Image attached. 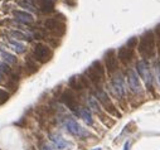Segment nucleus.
<instances>
[{
    "mask_svg": "<svg viewBox=\"0 0 160 150\" xmlns=\"http://www.w3.org/2000/svg\"><path fill=\"white\" fill-rule=\"evenodd\" d=\"M136 44H138V38H136V37H132V38H130V39L128 41V43H126V46H128L129 48H134Z\"/></svg>",
    "mask_w": 160,
    "mask_h": 150,
    "instance_id": "nucleus-25",
    "label": "nucleus"
},
{
    "mask_svg": "<svg viewBox=\"0 0 160 150\" xmlns=\"http://www.w3.org/2000/svg\"><path fill=\"white\" fill-rule=\"evenodd\" d=\"M42 150H54V149H52V148H49V146H43Z\"/></svg>",
    "mask_w": 160,
    "mask_h": 150,
    "instance_id": "nucleus-30",
    "label": "nucleus"
},
{
    "mask_svg": "<svg viewBox=\"0 0 160 150\" xmlns=\"http://www.w3.org/2000/svg\"><path fill=\"white\" fill-rule=\"evenodd\" d=\"M39 9L44 14H49L54 12V5H56V0H37Z\"/></svg>",
    "mask_w": 160,
    "mask_h": 150,
    "instance_id": "nucleus-15",
    "label": "nucleus"
},
{
    "mask_svg": "<svg viewBox=\"0 0 160 150\" xmlns=\"http://www.w3.org/2000/svg\"><path fill=\"white\" fill-rule=\"evenodd\" d=\"M155 48H156V43H155V34L152 30H148L144 33V35L141 37V39L139 42V52L140 54L148 59V58H152L155 56Z\"/></svg>",
    "mask_w": 160,
    "mask_h": 150,
    "instance_id": "nucleus-1",
    "label": "nucleus"
},
{
    "mask_svg": "<svg viewBox=\"0 0 160 150\" xmlns=\"http://www.w3.org/2000/svg\"><path fill=\"white\" fill-rule=\"evenodd\" d=\"M136 69H138V73L140 74V77L144 80L146 87L150 91H152V73H151V68L149 66V62L146 59L139 61L136 63Z\"/></svg>",
    "mask_w": 160,
    "mask_h": 150,
    "instance_id": "nucleus-4",
    "label": "nucleus"
},
{
    "mask_svg": "<svg viewBox=\"0 0 160 150\" xmlns=\"http://www.w3.org/2000/svg\"><path fill=\"white\" fill-rule=\"evenodd\" d=\"M27 71H28L29 74L37 72V71H38V66H37V63L33 62L32 59H28V61H27Z\"/></svg>",
    "mask_w": 160,
    "mask_h": 150,
    "instance_id": "nucleus-20",
    "label": "nucleus"
},
{
    "mask_svg": "<svg viewBox=\"0 0 160 150\" xmlns=\"http://www.w3.org/2000/svg\"><path fill=\"white\" fill-rule=\"evenodd\" d=\"M10 73V68L7 66V63H2L0 62V73Z\"/></svg>",
    "mask_w": 160,
    "mask_h": 150,
    "instance_id": "nucleus-26",
    "label": "nucleus"
},
{
    "mask_svg": "<svg viewBox=\"0 0 160 150\" xmlns=\"http://www.w3.org/2000/svg\"><path fill=\"white\" fill-rule=\"evenodd\" d=\"M95 97L97 98V101L103 106V108L108 112V114H111V115H113V116H116V118H120L121 116V114L117 111V108L115 107V105L111 102V100H110V97H108V95L103 91V90H96L95 91Z\"/></svg>",
    "mask_w": 160,
    "mask_h": 150,
    "instance_id": "nucleus-3",
    "label": "nucleus"
},
{
    "mask_svg": "<svg viewBox=\"0 0 160 150\" xmlns=\"http://www.w3.org/2000/svg\"><path fill=\"white\" fill-rule=\"evenodd\" d=\"M117 58L121 61L124 64L130 63L132 61V58H134V51H132V48H129L128 46L121 47V48L118 49V52H117Z\"/></svg>",
    "mask_w": 160,
    "mask_h": 150,
    "instance_id": "nucleus-14",
    "label": "nucleus"
},
{
    "mask_svg": "<svg viewBox=\"0 0 160 150\" xmlns=\"http://www.w3.org/2000/svg\"><path fill=\"white\" fill-rule=\"evenodd\" d=\"M9 46L18 53V54H22V53H24L25 51H27V48H25V46L24 44H22V43H19V42H17V41H9Z\"/></svg>",
    "mask_w": 160,
    "mask_h": 150,
    "instance_id": "nucleus-18",
    "label": "nucleus"
},
{
    "mask_svg": "<svg viewBox=\"0 0 160 150\" xmlns=\"http://www.w3.org/2000/svg\"><path fill=\"white\" fill-rule=\"evenodd\" d=\"M0 78H2V73H0Z\"/></svg>",
    "mask_w": 160,
    "mask_h": 150,
    "instance_id": "nucleus-32",
    "label": "nucleus"
},
{
    "mask_svg": "<svg viewBox=\"0 0 160 150\" xmlns=\"http://www.w3.org/2000/svg\"><path fill=\"white\" fill-rule=\"evenodd\" d=\"M154 72H155V78L160 86V61H156L154 63Z\"/></svg>",
    "mask_w": 160,
    "mask_h": 150,
    "instance_id": "nucleus-23",
    "label": "nucleus"
},
{
    "mask_svg": "<svg viewBox=\"0 0 160 150\" xmlns=\"http://www.w3.org/2000/svg\"><path fill=\"white\" fill-rule=\"evenodd\" d=\"M33 57L38 62L47 63L53 57V52H52V49L48 46L42 44V43H37L34 49H33Z\"/></svg>",
    "mask_w": 160,
    "mask_h": 150,
    "instance_id": "nucleus-5",
    "label": "nucleus"
},
{
    "mask_svg": "<svg viewBox=\"0 0 160 150\" xmlns=\"http://www.w3.org/2000/svg\"><path fill=\"white\" fill-rule=\"evenodd\" d=\"M128 83H129V87H130L132 93H135V95H141L142 93V87H141L140 80L138 77L136 72L132 71V69L128 71Z\"/></svg>",
    "mask_w": 160,
    "mask_h": 150,
    "instance_id": "nucleus-9",
    "label": "nucleus"
},
{
    "mask_svg": "<svg viewBox=\"0 0 160 150\" xmlns=\"http://www.w3.org/2000/svg\"><path fill=\"white\" fill-rule=\"evenodd\" d=\"M88 105H90V107L96 112V114H98L100 116L102 115V114H101L100 105H98V101H97V98H96V97H90V98H88Z\"/></svg>",
    "mask_w": 160,
    "mask_h": 150,
    "instance_id": "nucleus-19",
    "label": "nucleus"
},
{
    "mask_svg": "<svg viewBox=\"0 0 160 150\" xmlns=\"http://www.w3.org/2000/svg\"><path fill=\"white\" fill-rule=\"evenodd\" d=\"M0 56H2L7 62H9V63H15L17 62V58H15V56H13V54H10V53H8V52H3V51H0Z\"/></svg>",
    "mask_w": 160,
    "mask_h": 150,
    "instance_id": "nucleus-21",
    "label": "nucleus"
},
{
    "mask_svg": "<svg viewBox=\"0 0 160 150\" xmlns=\"http://www.w3.org/2000/svg\"><path fill=\"white\" fill-rule=\"evenodd\" d=\"M154 34H155V37H158V38L160 39V24L156 25V28H155V30H154Z\"/></svg>",
    "mask_w": 160,
    "mask_h": 150,
    "instance_id": "nucleus-28",
    "label": "nucleus"
},
{
    "mask_svg": "<svg viewBox=\"0 0 160 150\" xmlns=\"http://www.w3.org/2000/svg\"><path fill=\"white\" fill-rule=\"evenodd\" d=\"M9 97H10L9 92H7V91L3 90V88H0V105L5 103V102L9 100Z\"/></svg>",
    "mask_w": 160,
    "mask_h": 150,
    "instance_id": "nucleus-22",
    "label": "nucleus"
},
{
    "mask_svg": "<svg viewBox=\"0 0 160 150\" xmlns=\"http://www.w3.org/2000/svg\"><path fill=\"white\" fill-rule=\"evenodd\" d=\"M92 150H101V148H95V149H92Z\"/></svg>",
    "mask_w": 160,
    "mask_h": 150,
    "instance_id": "nucleus-31",
    "label": "nucleus"
},
{
    "mask_svg": "<svg viewBox=\"0 0 160 150\" xmlns=\"http://www.w3.org/2000/svg\"><path fill=\"white\" fill-rule=\"evenodd\" d=\"M61 101L68 107L71 108L72 111L74 112H78L79 107H78V101H77V97L74 95V92L72 90H66L62 95H61Z\"/></svg>",
    "mask_w": 160,
    "mask_h": 150,
    "instance_id": "nucleus-8",
    "label": "nucleus"
},
{
    "mask_svg": "<svg viewBox=\"0 0 160 150\" xmlns=\"http://www.w3.org/2000/svg\"><path fill=\"white\" fill-rule=\"evenodd\" d=\"M49 139H51V141L54 144V146H56L57 149H59V150H71L72 146H73L69 141H67L64 138H62V136L58 135V134H51V135H49Z\"/></svg>",
    "mask_w": 160,
    "mask_h": 150,
    "instance_id": "nucleus-12",
    "label": "nucleus"
},
{
    "mask_svg": "<svg viewBox=\"0 0 160 150\" xmlns=\"http://www.w3.org/2000/svg\"><path fill=\"white\" fill-rule=\"evenodd\" d=\"M77 114L82 118V120H83L87 125H92V124H93L92 115H91V112H90L87 108H85V107H79V110H78Z\"/></svg>",
    "mask_w": 160,
    "mask_h": 150,
    "instance_id": "nucleus-17",
    "label": "nucleus"
},
{
    "mask_svg": "<svg viewBox=\"0 0 160 150\" xmlns=\"http://www.w3.org/2000/svg\"><path fill=\"white\" fill-rule=\"evenodd\" d=\"M19 5H20V7H24V8H27V9L34 10V9H33V5H32V4H29V3H25V2H19Z\"/></svg>",
    "mask_w": 160,
    "mask_h": 150,
    "instance_id": "nucleus-27",
    "label": "nucleus"
},
{
    "mask_svg": "<svg viewBox=\"0 0 160 150\" xmlns=\"http://www.w3.org/2000/svg\"><path fill=\"white\" fill-rule=\"evenodd\" d=\"M44 27L52 32L53 34H56L57 37H62L64 33H66V24L58 19H54V18H51V19H47L44 22Z\"/></svg>",
    "mask_w": 160,
    "mask_h": 150,
    "instance_id": "nucleus-7",
    "label": "nucleus"
},
{
    "mask_svg": "<svg viewBox=\"0 0 160 150\" xmlns=\"http://www.w3.org/2000/svg\"><path fill=\"white\" fill-rule=\"evenodd\" d=\"M124 150H130V141H126L124 145Z\"/></svg>",
    "mask_w": 160,
    "mask_h": 150,
    "instance_id": "nucleus-29",
    "label": "nucleus"
},
{
    "mask_svg": "<svg viewBox=\"0 0 160 150\" xmlns=\"http://www.w3.org/2000/svg\"><path fill=\"white\" fill-rule=\"evenodd\" d=\"M10 35H13V37H15L17 39H27V35L24 34V33H22V32H17V30H12L10 32Z\"/></svg>",
    "mask_w": 160,
    "mask_h": 150,
    "instance_id": "nucleus-24",
    "label": "nucleus"
},
{
    "mask_svg": "<svg viewBox=\"0 0 160 150\" xmlns=\"http://www.w3.org/2000/svg\"><path fill=\"white\" fill-rule=\"evenodd\" d=\"M13 14H14V17H15L17 20H19V22H22V23H24V24H27V23L29 24V23L33 22V15L29 14V13H27V12L15 10V12H13Z\"/></svg>",
    "mask_w": 160,
    "mask_h": 150,
    "instance_id": "nucleus-16",
    "label": "nucleus"
},
{
    "mask_svg": "<svg viewBox=\"0 0 160 150\" xmlns=\"http://www.w3.org/2000/svg\"><path fill=\"white\" fill-rule=\"evenodd\" d=\"M105 67L107 69L108 73H113L117 71L118 68V63H117V57L113 49H110L105 53Z\"/></svg>",
    "mask_w": 160,
    "mask_h": 150,
    "instance_id": "nucleus-10",
    "label": "nucleus"
},
{
    "mask_svg": "<svg viewBox=\"0 0 160 150\" xmlns=\"http://www.w3.org/2000/svg\"><path fill=\"white\" fill-rule=\"evenodd\" d=\"M111 86H112V90L115 92V95L117 97H124L125 96V83H124V78L121 74H117L112 78V82H111Z\"/></svg>",
    "mask_w": 160,
    "mask_h": 150,
    "instance_id": "nucleus-11",
    "label": "nucleus"
},
{
    "mask_svg": "<svg viewBox=\"0 0 160 150\" xmlns=\"http://www.w3.org/2000/svg\"><path fill=\"white\" fill-rule=\"evenodd\" d=\"M69 87L76 90V91H81L88 86V81L83 76H73L69 78Z\"/></svg>",
    "mask_w": 160,
    "mask_h": 150,
    "instance_id": "nucleus-13",
    "label": "nucleus"
},
{
    "mask_svg": "<svg viewBox=\"0 0 160 150\" xmlns=\"http://www.w3.org/2000/svg\"><path fill=\"white\" fill-rule=\"evenodd\" d=\"M85 74L87 76L88 81L92 82L93 85H100L103 78H105V67L102 66V63L100 61H95L85 72Z\"/></svg>",
    "mask_w": 160,
    "mask_h": 150,
    "instance_id": "nucleus-2",
    "label": "nucleus"
},
{
    "mask_svg": "<svg viewBox=\"0 0 160 150\" xmlns=\"http://www.w3.org/2000/svg\"><path fill=\"white\" fill-rule=\"evenodd\" d=\"M64 126L68 130V132L74 135V136H78V138H86V136H88V131H86L81 125H79L73 119H67L64 121Z\"/></svg>",
    "mask_w": 160,
    "mask_h": 150,
    "instance_id": "nucleus-6",
    "label": "nucleus"
}]
</instances>
